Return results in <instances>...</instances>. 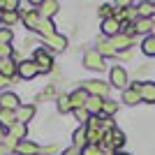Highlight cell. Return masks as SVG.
Segmentation results:
<instances>
[{
  "label": "cell",
  "mask_w": 155,
  "mask_h": 155,
  "mask_svg": "<svg viewBox=\"0 0 155 155\" xmlns=\"http://www.w3.org/2000/svg\"><path fill=\"white\" fill-rule=\"evenodd\" d=\"M14 114H16V123L28 125V120H32V116H35V107L32 104H21Z\"/></svg>",
  "instance_id": "cell-15"
},
{
  "label": "cell",
  "mask_w": 155,
  "mask_h": 155,
  "mask_svg": "<svg viewBox=\"0 0 155 155\" xmlns=\"http://www.w3.org/2000/svg\"><path fill=\"white\" fill-rule=\"evenodd\" d=\"M100 16H102V21L111 19V16H114V7H111V5H102V7H100Z\"/></svg>",
  "instance_id": "cell-32"
},
{
  "label": "cell",
  "mask_w": 155,
  "mask_h": 155,
  "mask_svg": "<svg viewBox=\"0 0 155 155\" xmlns=\"http://www.w3.org/2000/svg\"><path fill=\"white\" fill-rule=\"evenodd\" d=\"M32 63L39 67V74H42V72L49 74V72L53 70V56L46 51V49H37V51L32 53Z\"/></svg>",
  "instance_id": "cell-3"
},
{
  "label": "cell",
  "mask_w": 155,
  "mask_h": 155,
  "mask_svg": "<svg viewBox=\"0 0 155 155\" xmlns=\"http://www.w3.org/2000/svg\"><path fill=\"white\" fill-rule=\"evenodd\" d=\"M139 95H141V102L155 104V84L153 81H141L139 84Z\"/></svg>",
  "instance_id": "cell-11"
},
{
  "label": "cell",
  "mask_w": 155,
  "mask_h": 155,
  "mask_svg": "<svg viewBox=\"0 0 155 155\" xmlns=\"http://www.w3.org/2000/svg\"><path fill=\"white\" fill-rule=\"evenodd\" d=\"M39 74V67L32 60H23V63L19 65V77L23 79V81H30V79H35Z\"/></svg>",
  "instance_id": "cell-10"
},
{
  "label": "cell",
  "mask_w": 155,
  "mask_h": 155,
  "mask_svg": "<svg viewBox=\"0 0 155 155\" xmlns=\"http://www.w3.org/2000/svg\"><path fill=\"white\" fill-rule=\"evenodd\" d=\"M109 86L120 88V91L130 88V74H127V70H125L123 65H114V67H111V72H109Z\"/></svg>",
  "instance_id": "cell-1"
},
{
  "label": "cell",
  "mask_w": 155,
  "mask_h": 155,
  "mask_svg": "<svg viewBox=\"0 0 155 155\" xmlns=\"http://www.w3.org/2000/svg\"><path fill=\"white\" fill-rule=\"evenodd\" d=\"M21 21L26 23L28 30H37L39 21H42V16H39L37 9H21Z\"/></svg>",
  "instance_id": "cell-7"
},
{
  "label": "cell",
  "mask_w": 155,
  "mask_h": 155,
  "mask_svg": "<svg viewBox=\"0 0 155 155\" xmlns=\"http://www.w3.org/2000/svg\"><path fill=\"white\" fill-rule=\"evenodd\" d=\"M19 2L16 0H0V14H7V12H16Z\"/></svg>",
  "instance_id": "cell-30"
},
{
  "label": "cell",
  "mask_w": 155,
  "mask_h": 155,
  "mask_svg": "<svg viewBox=\"0 0 155 155\" xmlns=\"http://www.w3.org/2000/svg\"><path fill=\"white\" fill-rule=\"evenodd\" d=\"M44 44H46V51L49 53H60V51H65V46H67V37L60 35V32H56V35L44 39Z\"/></svg>",
  "instance_id": "cell-5"
},
{
  "label": "cell",
  "mask_w": 155,
  "mask_h": 155,
  "mask_svg": "<svg viewBox=\"0 0 155 155\" xmlns=\"http://www.w3.org/2000/svg\"><path fill=\"white\" fill-rule=\"evenodd\" d=\"M14 153L16 155H39L42 153V146L35 143V141H30V139H26V141H19L14 146Z\"/></svg>",
  "instance_id": "cell-6"
},
{
  "label": "cell",
  "mask_w": 155,
  "mask_h": 155,
  "mask_svg": "<svg viewBox=\"0 0 155 155\" xmlns=\"http://www.w3.org/2000/svg\"><path fill=\"white\" fill-rule=\"evenodd\" d=\"M134 32L137 35H146L148 37L153 32V19H137L134 21Z\"/></svg>",
  "instance_id": "cell-19"
},
{
  "label": "cell",
  "mask_w": 155,
  "mask_h": 155,
  "mask_svg": "<svg viewBox=\"0 0 155 155\" xmlns=\"http://www.w3.org/2000/svg\"><path fill=\"white\" fill-rule=\"evenodd\" d=\"M2 141H5V130L0 127V143H2Z\"/></svg>",
  "instance_id": "cell-39"
},
{
  "label": "cell",
  "mask_w": 155,
  "mask_h": 155,
  "mask_svg": "<svg viewBox=\"0 0 155 155\" xmlns=\"http://www.w3.org/2000/svg\"><path fill=\"white\" fill-rule=\"evenodd\" d=\"M58 111H60V114H70V111H74L70 95H60L58 97Z\"/></svg>",
  "instance_id": "cell-28"
},
{
  "label": "cell",
  "mask_w": 155,
  "mask_h": 155,
  "mask_svg": "<svg viewBox=\"0 0 155 155\" xmlns=\"http://www.w3.org/2000/svg\"><path fill=\"white\" fill-rule=\"evenodd\" d=\"M14 123H16V114H14V111H7V109H0V127L9 130Z\"/></svg>",
  "instance_id": "cell-22"
},
{
  "label": "cell",
  "mask_w": 155,
  "mask_h": 155,
  "mask_svg": "<svg viewBox=\"0 0 155 155\" xmlns=\"http://www.w3.org/2000/svg\"><path fill=\"white\" fill-rule=\"evenodd\" d=\"M102 104H104V100L102 97H88V102H86V111L91 114V116H100L102 114Z\"/></svg>",
  "instance_id": "cell-20"
},
{
  "label": "cell",
  "mask_w": 155,
  "mask_h": 155,
  "mask_svg": "<svg viewBox=\"0 0 155 155\" xmlns=\"http://www.w3.org/2000/svg\"><path fill=\"white\" fill-rule=\"evenodd\" d=\"M19 107H21V102H19V95H14V93H2V95H0V109L16 111Z\"/></svg>",
  "instance_id": "cell-14"
},
{
  "label": "cell",
  "mask_w": 155,
  "mask_h": 155,
  "mask_svg": "<svg viewBox=\"0 0 155 155\" xmlns=\"http://www.w3.org/2000/svg\"><path fill=\"white\" fill-rule=\"evenodd\" d=\"M141 51L146 53L148 58H153V56H155V37H153V35L143 37V42H141Z\"/></svg>",
  "instance_id": "cell-25"
},
{
  "label": "cell",
  "mask_w": 155,
  "mask_h": 155,
  "mask_svg": "<svg viewBox=\"0 0 155 155\" xmlns=\"http://www.w3.org/2000/svg\"><path fill=\"white\" fill-rule=\"evenodd\" d=\"M35 32H39V35L46 39V37H51V35H56V26H53V21H51V19H42Z\"/></svg>",
  "instance_id": "cell-21"
},
{
  "label": "cell",
  "mask_w": 155,
  "mask_h": 155,
  "mask_svg": "<svg viewBox=\"0 0 155 155\" xmlns=\"http://www.w3.org/2000/svg\"><path fill=\"white\" fill-rule=\"evenodd\" d=\"M26 137H28V127L23 123H14L12 127L7 130V139H12V141H26Z\"/></svg>",
  "instance_id": "cell-12"
},
{
  "label": "cell",
  "mask_w": 155,
  "mask_h": 155,
  "mask_svg": "<svg viewBox=\"0 0 155 155\" xmlns=\"http://www.w3.org/2000/svg\"><path fill=\"white\" fill-rule=\"evenodd\" d=\"M42 153H46V155H53V153H58V143H51V146L42 148Z\"/></svg>",
  "instance_id": "cell-36"
},
{
  "label": "cell",
  "mask_w": 155,
  "mask_h": 155,
  "mask_svg": "<svg viewBox=\"0 0 155 155\" xmlns=\"http://www.w3.org/2000/svg\"><path fill=\"white\" fill-rule=\"evenodd\" d=\"M153 9H155V2H141V5H137L139 19H150V16H153Z\"/></svg>",
  "instance_id": "cell-24"
},
{
  "label": "cell",
  "mask_w": 155,
  "mask_h": 155,
  "mask_svg": "<svg viewBox=\"0 0 155 155\" xmlns=\"http://www.w3.org/2000/svg\"><path fill=\"white\" fill-rule=\"evenodd\" d=\"M63 155H81V150H79V148H74V146H72V148H67V150H65Z\"/></svg>",
  "instance_id": "cell-37"
},
{
  "label": "cell",
  "mask_w": 155,
  "mask_h": 155,
  "mask_svg": "<svg viewBox=\"0 0 155 155\" xmlns=\"http://www.w3.org/2000/svg\"><path fill=\"white\" fill-rule=\"evenodd\" d=\"M19 74V65L12 58H0V77L2 79H14Z\"/></svg>",
  "instance_id": "cell-8"
},
{
  "label": "cell",
  "mask_w": 155,
  "mask_h": 155,
  "mask_svg": "<svg viewBox=\"0 0 155 155\" xmlns=\"http://www.w3.org/2000/svg\"><path fill=\"white\" fill-rule=\"evenodd\" d=\"M84 65L88 70H95V72H104V67H107L102 53L97 51V49H88V51L84 53Z\"/></svg>",
  "instance_id": "cell-2"
},
{
  "label": "cell",
  "mask_w": 155,
  "mask_h": 155,
  "mask_svg": "<svg viewBox=\"0 0 155 155\" xmlns=\"http://www.w3.org/2000/svg\"><path fill=\"white\" fill-rule=\"evenodd\" d=\"M153 16H155V9H153Z\"/></svg>",
  "instance_id": "cell-41"
},
{
  "label": "cell",
  "mask_w": 155,
  "mask_h": 155,
  "mask_svg": "<svg viewBox=\"0 0 155 155\" xmlns=\"http://www.w3.org/2000/svg\"><path fill=\"white\" fill-rule=\"evenodd\" d=\"M58 2H56V0H46V2H39V16H42V19H51L53 14L58 12Z\"/></svg>",
  "instance_id": "cell-16"
},
{
  "label": "cell",
  "mask_w": 155,
  "mask_h": 155,
  "mask_svg": "<svg viewBox=\"0 0 155 155\" xmlns=\"http://www.w3.org/2000/svg\"><path fill=\"white\" fill-rule=\"evenodd\" d=\"M14 32L12 30H0V44H12Z\"/></svg>",
  "instance_id": "cell-33"
},
{
  "label": "cell",
  "mask_w": 155,
  "mask_h": 155,
  "mask_svg": "<svg viewBox=\"0 0 155 155\" xmlns=\"http://www.w3.org/2000/svg\"><path fill=\"white\" fill-rule=\"evenodd\" d=\"M7 153H9V148H7L5 143H0V155H7Z\"/></svg>",
  "instance_id": "cell-38"
},
{
  "label": "cell",
  "mask_w": 155,
  "mask_h": 155,
  "mask_svg": "<svg viewBox=\"0 0 155 155\" xmlns=\"http://www.w3.org/2000/svg\"><path fill=\"white\" fill-rule=\"evenodd\" d=\"M102 32H104V35H107L109 39H111V37H116L118 32H120V23H118V21L111 16V19L102 21Z\"/></svg>",
  "instance_id": "cell-18"
},
{
  "label": "cell",
  "mask_w": 155,
  "mask_h": 155,
  "mask_svg": "<svg viewBox=\"0 0 155 155\" xmlns=\"http://www.w3.org/2000/svg\"><path fill=\"white\" fill-rule=\"evenodd\" d=\"M84 91L88 93V95H93V97H102V100H107V97H109L111 86L104 84V81H100V79H93V81H86Z\"/></svg>",
  "instance_id": "cell-4"
},
{
  "label": "cell",
  "mask_w": 155,
  "mask_h": 155,
  "mask_svg": "<svg viewBox=\"0 0 155 155\" xmlns=\"http://www.w3.org/2000/svg\"><path fill=\"white\" fill-rule=\"evenodd\" d=\"M139 84H141V81L130 84V88H125V91H123V102H125V104L134 107V104L141 102V95H139Z\"/></svg>",
  "instance_id": "cell-9"
},
{
  "label": "cell",
  "mask_w": 155,
  "mask_h": 155,
  "mask_svg": "<svg viewBox=\"0 0 155 155\" xmlns=\"http://www.w3.org/2000/svg\"><path fill=\"white\" fill-rule=\"evenodd\" d=\"M109 44L114 46V51H116V53H118V51H123V53H125V51H130L132 39H130L127 35H123V32H118L116 37H111V39H109Z\"/></svg>",
  "instance_id": "cell-13"
},
{
  "label": "cell",
  "mask_w": 155,
  "mask_h": 155,
  "mask_svg": "<svg viewBox=\"0 0 155 155\" xmlns=\"http://www.w3.org/2000/svg\"><path fill=\"white\" fill-rule=\"evenodd\" d=\"M88 97H91V95H88L84 88H77L74 93H70V100H72V107H74V109H81V107H86Z\"/></svg>",
  "instance_id": "cell-17"
},
{
  "label": "cell",
  "mask_w": 155,
  "mask_h": 155,
  "mask_svg": "<svg viewBox=\"0 0 155 155\" xmlns=\"http://www.w3.org/2000/svg\"><path fill=\"white\" fill-rule=\"evenodd\" d=\"M116 111H118V102H114V100H104V104H102V114H100V116L111 118Z\"/></svg>",
  "instance_id": "cell-26"
},
{
  "label": "cell",
  "mask_w": 155,
  "mask_h": 155,
  "mask_svg": "<svg viewBox=\"0 0 155 155\" xmlns=\"http://www.w3.org/2000/svg\"><path fill=\"white\" fill-rule=\"evenodd\" d=\"M81 155H102V148H100V146H93V143H88V146L81 150Z\"/></svg>",
  "instance_id": "cell-34"
},
{
  "label": "cell",
  "mask_w": 155,
  "mask_h": 155,
  "mask_svg": "<svg viewBox=\"0 0 155 155\" xmlns=\"http://www.w3.org/2000/svg\"><path fill=\"white\" fill-rule=\"evenodd\" d=\"M12 53H14L12 44H0V58H12Z\"/></svg>",
  "instance_id": "cell-35"
},
{
  "label": "cell",
  "mask_w": 155,
  "mask_h": 155,
  "mask_svg": "<svg viewBox=\"0 0 155 155\" xmlns=\"http://www.w3.org/2000/svg\"><path fill=\"white\" fill-rule=\"evenodd\" d=\"M97 51L102 53V58H107V56H116L114 46L109 44V39H100V42H97Z\"/></svg>",
  "instance_id": "cell-27"
},
{
  "label": "cell",
  "mask_w": 155,
  "mask_h": 155,
  "mask_svg": "<svg viewBox=\"0 0 155 155\" xmlns=\"http://www.w3.org/2000/svg\"><path fill=\"white\" fill-rule=\"evenodd\" d=\"M118 155H127V153H118Z\"/></svg>",
  "instance_id": "cell-40"
},
{
  "label": "cell",
  "mask_w": 155,
  "mask_h": 155,
  "mask_svg": "<svg viewBox=\"0 0 155 155\" xmlns=\"http://www.w3.org/2000/svg\"><path fill=\"white\" fill-rule=\"evenodd\" d=\"M21 19L19 12H7V14H0V23H5V26H14L16 21Z\"/></svg>",
  "instance_id": "cell-29"
},
{
  "label": "cell",
  "mask_w": 155,
  "mask_h": 155,
  "mask_svg": "<svg viewBox=\"0 0 155 155\" xmlns=\"http://www.w3.org/2000/svg\"><path fill=\"white\" fill-rule=\"evenodd\" d=\"M86 146H88V139H86V125H81V127L74 132V148L84 150Z\"/></svg>",
  "instance_id": "cell-23"
},
{
  "label": "cell",
  "mask_w": 155,
  "mask_h": 155,
  "mask_svg": "<svg viewBox=\"0 0 155 155\" xmlns=\"http://www.w3.org/2000/svg\"><path fill=\"white\" fill-rule=\"evenodd\" d=\"M72 114H74V116H77V120L79 123H88V120H91V114H88V111H86V107H81V109H74L72 111Z\"/></svg>",
  "instance_id": "cell-31"
}]
</instances>
